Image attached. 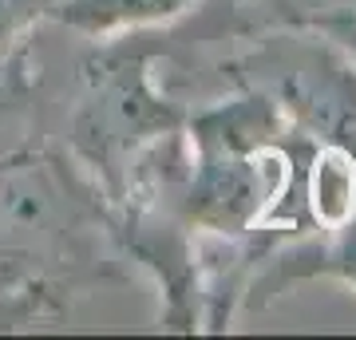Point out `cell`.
I'll return each mask as SVG.
<instances>
[{
    "label": "cell",
    "instance_id": "6da1fadb",
    "mask_svg": "<svg viewBox=\"0 0 356 340\" xmlns=\"http://www.w3.org/2000/svg\"><path fill=\"white\" fill-rule=\"evenodd\" d=\"M119 261L111 202L72 154L0 151V332L60 325Z\"/></svg>",
    "mask_w": 356,
    "mask_h": 340
},
{
    "label": "cell",
    "instance_id": "7a4b0ae2",
    "mask_svg": "<svg viewBox=\"0 0 356 340\" xmlns=\"http://www.w3.org/2000/svg\"><path fill=\"white\" fill-rule=\"evenodd\" d=\"M170 51V24L103 36L76 63V95L67 111V154L115 202L131 166L159 139L182 131L186 107L154 72Z\"/></svg>",
    "mask_w": 356,
    "mask_h": 340
},
{
    "label": "cell",
    "instance_id": "3957f363",
    "mask_svg": "<svg viewBox=\"0 0 356 340\" xmlns=\"http://www.w3.org/2000/svg\"><path fill=\"white\" fill-rule=\"evenodd\" d=\"M218 79L229 91L261 95L309 143L356 159V63L321 28L305 20L257 28L242 51L218 63Z\"/></svg>",
    "mask_w": 356,
    "mask_h": 340
},
{
    "label": "cell",
    "instance_id": "277c9868",
    "mask_svg": "<svg viewBox=\"0 0 356 340\" xmlns=\"http://www.w3.org/2000/svg\"><path fill=\"white\" fill-rule=\"evenodd\" d=\"M313 277H332L356 289V214L337 229H309V234L277 241L254 265L242 309H266Z\"/></svg>",
    "mask_w": 356,
    "mask_h": 340
},
{
    "label": "cell",
    "instance_id": "5b68a950",
    "mask_svg": "<svg viewBox=\"0 0 356 340\" xmlns=\"http://www.w3.org/2000/svg\"><path fill=\"white\" fill-rule=\"evenodd\" d=\"M194 4L198 0H56L48 20L76 36L103 40L178 24L186 13H194Z\"/></svg>",
    "mask_w": 356,
    "mask_h": 340
},
{
    "label": "cell",
    "instance_id": "8992f818",
    "mask_svg": "<svg viewBox=\"0 0 356 340\" xmlns=\"http://www.w3.org/2000/svg\"><path fill=\"white\" fill-rule=\"evenodd\" d=\"M301 202L313 229H337L356 214V159L341 147L313 143L301 178Z\"/></svg>",
    "mask_w": 356,
    "mask_h": 340
},
{
    "label": "cell",
    "instance_id": "52a82bcc",
    "mask_svg": "<svg viewBox=\"0 0 356 340\" xmlns=\"http://www.w3.org/2000/svg\"><path fill=\"white\" fill-rule=\"evenodd\" d=\"M56 0H0V56L48 24Z\"/></svg>",
    "mask_w": 356,
    "mask_h": 340
},
{
    "label": "cell",
    "instance_id": "ba28073f",
    "mask_svg": "<svg viewBox=\"0 0 356 340\" xmlns=\"http://www.w3.org/2000/svg\"><path fill=\"white\" fill-rule=\"evenodd\" d=\"M305 24H313V28H321L325 36H332L344 51H348V56H353V63H356V4H353V0L332 4V8L317 13L313 20H305Z\"/></svg>",
    "mask_w": 356,
    "mask_h": 340
},
{
    "label": "cell",
    "instance_id": "9c48e42d",
    "mask_svg": "<svg viewBox=\"0 0 356 340\" xmlns=\"http://www.w3.org/2000/svg\"><path fill=\"white\" fill-rule=\"evenodd\" d=\"M353 4H356V0H353Z\"/></svg>",
    "mask_w": 356,
    "mask_h": 340
}]
</instances>
